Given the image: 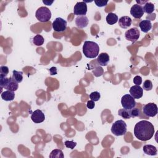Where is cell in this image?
<instances>
[{"label": "cell", "mask_w": 158, "mask_h": 158, "mask_svg": "<svg viewBox=\"0 0 158 158\" xmlns=\"http://www.w3.org/2000/svg\"><path fill=\"white\" fill-rule=\"evenodd\" d=\"M154 134V127L152 123L147 120L138 122L134 127V135L140 141L149 140Z\"/></svg>", "instance_id": "obj_1"}, {"label": "cell", "mask_w": 158, "mask_h": 158, "mask_svg": "<svg viewBox=\"0 0 158 158\" xmlns=\"http://www.w3.org/2000/svg\"><path fill=\"white\" fill-rule=\"evenodd\" d=\"M99 52V45L91 41H85L83 45V52L85 56L87 58H95L96 57Z\"/></svg>", "instance_id": "obj_2"}, {"label": "cell", "mask_w": 158, "mask_h": 158, "mask_svg": "<svg viewBox=\"0 0 158 158\" xmlns=\"http://www.w3.org/2000/svg\"><path fill=\"white\" fill-rule=\"evenodd\" d=\"M127 125L123 120H118L115 121L112 125L111 132L115 136L124 135L127 130Z\"/></svg>", "instance_id": "obj_3"}, {"label": "cell", "mask_w": 158, "mask_h": 158, "mask_svg": "<svg viewBox=\"0 0 158 158\" xmlns=\"http://www.w3.org/2000/svg\"><path fill=\"white\" fill-rule=\"evenodd\" d=\"M35 17L41 22H47L51 18V12L47 7L42 6L36 10Z\"/></svg>", "instance_id": "obj_4"}, {"label": "cell", "mask_w": 158, "mask_h": 158, "mask_svg": "<svg viewBox=\"0 0 158 158\" xmlns=\"http://www.w3.org/2000/svg\"><path fill=\"white\" fill-rule=\"evenodd\" d=\"M121 104L123 109L127 110H130L136 106L135 98L129 94H125L122 97Z\"/></svg>", "instance_id": "obj_5"}, {"label": "cell", "mask_w": 158, "mask_h": 158, "mask_svg": "<svg viewBox=\"0 0 158 158\" xmlns=\"http://www.w3.org/2000/svg\"><path fill=\"white\" fill-rule=\"evenodd\" d=\"M52 26L55 31L62 32L67 28V21L61 17H57L53 21Z\"/></svg>", "instance_id": "obj_6"}, {"label": "cell", "mask_w": 158, "mask_h": 158, "mask_svg": "<svg viewBox=\"0 0 158 158\" xmlns=\"http://www.w3.org/2000/svg\"><path fill=\"white\" fill-rule=\"evenodd\" d=\"M139 30L136 27L131 28L125 33V37L126 40L130 41L132 43H135L139 39Z\"/></svg>", "instance_id": "obj_7"}, {"label": "cell", "mask_w": 158, "mask_h": 158, "mask_svg": "<svg viewBox=\"0 0 158 158\" xmlns=\"http://www.w3.org/2000/svg\"><path fill=\"white\" fill-rule=\"evenodd\" d=\"M157 105L152 102L145 104L143 108V112L144 115L149 117H155L157 114Z\"/></svg>", "instance_id": "obj_8"}, {"label": "cell", "mask_w": 158, "mask_h": 158, "mask_svg": "<svg viewBox=\"0 0 158 158\" xmlns=\"http://www.w3.org/2000/svg\"><path fill=\"white\" fill-rule=\"evenodd\" d=\"M87 12V4L84 1L78 2L74 6L73 14L78 16L85 15Z\"/></svg>", "instance_id": "obj_9"}, {"label": "cell", "mask_w": 158, "mask_h": 158, "mask_svg": "<svg viewBox=\"0 0 158 158\" xmlns=\"http://www.w3.org/2000/svg\"><path fill=\"white\" fill-rule=\"evenodd\" d=\"M130 14L135 19H141L144 14L143 7L140 4H134L131 7Z\"/></svg>", "instance_id": "obj_10"}, {"label": "cell", "mask_w": 158, "mask_h": 158, "mask_svg": "<svg viewBox=\"0 0 158 158\" xmlns=\"http://www.w3.org/2000/svg\"><path fill=\"white\" fill-rule=\"evenodd\" d=\"M31 118L34 123H40L44 120L45 115L44 113L42 112V110L37 109L31 114Z\"/></svg>", "instance_id": "obj_11"}, {"label": "cell", "mask_w": 158, "mask_h": 158, "mask_svg": "<svg viewBox=\"0 0 158 158\" xmlns=\"http://www.w3.org/2000/svg\"><path fill=\"white\" fill-rule=\"evenodd\" d=\"M130 95L135 99H139L143 96V89L139 85L132 86L130 89Z\"/></svg>", "instance_id": "obj_12"}, {"label": "cell", "mask_w": 158, "mask_h": 158, "mask_svg": "<svg viewBox=\"0 0 158 158\" xmlns=\"http://www.w3.org/2000/svg\"><path fill=\"white\" fill-rule=\"evenodd\" d=\"M75 24L79 28H83L88 25L89 20L86 15H79L75 19Z\"/></svg>", "instance_id": "obj_13"}, {"label": "cell", "mask_w": 158, "mask_h": 158, "mask_svg": "<svg viewBox=\"0 0 158 158\" xmlns=\"http://www.w3.org/2000/svg\"><path fill=\"white\" fill-rule=\"evenodd\" d=\"M131 19L128 16H123L118 19V25L122 28H127L131 25Z\"/></svg>", "instance_id": "obj_14"}, {"label": "cell", "mask_w": 158, "mask_h": 158, "mask_svg": "<svg viewBox=\"0 0 158 158\" xmlns=\"http://www.w3.org/2000/svg\"><path fill=\"white\" fill-rule=\"evenodd\" d=\"M109 56L106 52H102L99 54L97 58V62L101 66H106L109 62Z\"/></svg>", "instance_id": "obj_15"}, {"label": "cell", "mask_w": 158, "mask_h": 158, "mask_svg": "<svg viewBox=\"0 0 158 158\" xmlns=\"http://www.w3.org/2000/svg\"><path fill=\"white\" fill-rule=\"evenodd\" d=\"M141 30L144 33H148L152 28V23L149 20H143L139 23Z\"/></svg>", "instance_id": "obj_16"}, {"label": "cell", "mask_w": 158, "mask_h": 158, "mask_svg": "<svg viewBox=\"0 0 158 158\" xmlns=\"http://www.w3.org/2000/svg\"><path fill=\"white\" fill-rule=\"evenodd\" d=\"M143 152L147 155H149V156H156V155H157V149L153 145L146 144L143 146Z\"/></svg>", "instance_id": "obj_17"}, {"label": "cell", "mask_w": 158, "mask_h": 158, "mask_svg": "<svg viewBox=\"0 0 158 158\" xmlns=\"http://www.w3.org/2000/svg\"><path fill=\"white\" fill-rule=\"evenodd\" d=\"M19 88V84L17 82H16L15 80H14L12 77L9 78L8 83H7L6 86H5V89H7V90H10L12 91H16Z\"/></svg>", "instance_id": "obj_18"}, {"label": "cell", "mask_w": 158, "mask_h": 158, "mask_svg": "<svg viewBox=\"0 0 158 158\" xmlns=\"http://www.w3.org/2000/svg\"><path fill=\"white\" fill-rule=\"evenodd\" d=\"M1 98L4 101H10L14 100L15 98V93L14 91L10 90H6L1 93Z\"/></svg>", "instance_id": "obj_19"}, {"label": "cell", "mask_w": 158, "mask_h": 158, "mask_svg": "<svg viewBox=\"0 0 158 158\" xmlns=\"http://www.w3.org/2000/svg\"><path fill=\"white\" fill-rule=\"evenodd\" d=\"M106 22L109 25H114L116 23L118 20V16L112 12L109 13L106 16Z\"/></svg>", "instance_id": "obj_20"}, {"label": "cell", "mask_w": 158, "mask_h": 158, "mask_svg": "<svg viewBox=\"0 0 158 158\" xmlns=\"http://www.w3.org/2000/svg\"><path fill=\"white\" fill-rule=\"evenodd\" d=\"M154 9L155 8H154V4H152L151 2H148V1L144 4V7H143L144 13L145 12V13H146L148 14H152L154 12Z\"/></svg>", "instance_id": "obj_21"}, {"label": "cell", "mask_w": 158, "mask_h": 158, "mask_svg": "<svg viewBox=\"0 0 158 158\" xmlns=\"http://www.w3.org/2000/svg\"><path fill=\"white\" fill-rule=\"evenodd\" d=\"M12 78L18 83L22 82L23 80V72L17 70H13Z\"/></svg>", "instance_id": "obj_22"}, {"label": "cell", "mask_w": 158, "mask_h": 158, "mask_svg": "<svg viewBox=\"0 0 158 158\" xmlns=\"http://www.w3.org/2000/svg\"><path fill=\"white\" fill-rule=\"evenodd\" d=\"M64 156L62 150L59 149H55L52 150L49 154V157L51 158H64Z\"/></svg>", "instance_id": "obj_23"}, {"label": "cell", "mask_w": 158, "mask_h": 158, "mask_svg": "<svg viewBox=\"0 0 158 158\" xmlns=\"http://www.w3.org/2000/svg\"><path fill=\"white\" fill-rule=\"evenodd\" d=\"M44 42V38L40 35H36L33 38V43L36 46H41Z\"/></svg>", "instance_id": "obj_24"}, {"label": "cell", "mask_w": 158, "mask_h": 158, "mask_svg": "<svg viewBox=\"0 0 158 158\" xmlns=\"http://www.w3.org/2000/svg\"><path fill=\"white\" fill-rule=\"evenodd\" d=\"M118 115L125 119H129L131 118L130 110L125 109H120L118 111Z\"/></svg>", "instance_id": "obj_25"}, {"label": "cell", "mask_w": 158, "mask_h": 158, "mask_svg": "<svg viewBox=\"0 0 158 158\" xmlns=\"http://www.w3.org/2000/svg\"><path fill=\"white\" fill-rule=\"evenodd\" d=\"M143 89L146 91H150L152 89V83L149 80H146L143 84Z\"/></svg>", "instance_id": "obj_26"}, {"label": "cell", "mask_w": 158, "mask_h": 158, "mask_svg": "<svg viewBox=\"0 0 158 158\" xmlns=\"http://www.w3.org/2000/svg\"><path fill=\"white\" fill-rule=\"evenodd\" d=\"M100 98H101V94L98 91H94L89 94V98L91 99V100L93 101L94 102L99 101Z\"/></svg>", "instance_id": "obj_27"}, {"label": "cell", "mask_w": 158, "mask_h": 158, "mask_svg": "<svg viewBox=\"0 0 158 158\" xmlns=\"http://www.w3.org/2000/svg\"><path fill=\"white\" fill-rule=\"evenodd\" d=\"M8 81H9V78L0 75V86H1V88H5L7 83H8Z\"/></svg>", "instance_id": "obj_28"}, {"label": "cell", "mask_w": 158, "mask_h": 158, "mask_svg": "<svg viewBox=\"0 0 158 158\" xmlns=\"http://www.w3.org/2000/svg\"><path fill=\"white\" fill-rule=\"evenodd\" d=\"M9 73V68L7 66L2 65L0 67V75L6 77Z\"/></svg>", "instance_id": "obj_29"}, {"label": "cell", "mask_w": 158, "mask_h": 158, "mask_svg": "<svg viewBox=\"0 0 158 158\" xmlns=\"http://www.w3.org/2000/svg\"><path fill=\"white\" fill-rule=\"evenodd\" d=\"M130 115H131V117H138L139 116V114H140V110L138 108H133L131 109L130 110Z\"/></svg>", "instance_id": "obj_30"}, {"label": "cell", "mask_w": 158, "mask_h": 158, "mask_svg": "<svg viewBox=\"0 0 158 158\" xmlns=\"http://www.w3.org/2000/svg\"><path fill=\"white\" fill-rule=\"evenodd\" d=\"M64 144L66 148L73 149L76 146L77 143L74 142L73 141H65Z\"/></svg>", "instance_id": "obj_31"}, {"label": "cell", "mask_w": 158, "mask_h": 158, "mask_svg": "<svg viewBox=\"0 0 158 158\" xmlns=\"http://www.w3.org/2000/svg\"><path fill=\"white\" fill-rule=\"evenodd\" d=\"M93 71H97V72H93L96 77H99V76L102 75L103 73V70H102V67H96L95 69H94Z\"/></svg>", "instance_id": "obj_32"}, {"label": "cell", "mask_w": 158, "mask_h": 158, "mask_svg": "<svg viewBox=\"0 0 158 158\" xmlns=\"http://www.w3.org/2000/svg\"><path fill=\"white\" fill-rule=\"evenodd\" d=\"M107 2H108L107 1H100V0L94 1V3L96 4V5L99 7L106 6L107 4Z\"/></svg>", "instance_id": "obj_33"}, {"label": "cell", "mask_w": 158, "mask_h": 158, "mask_svg": "<svg viewBox=\"0 0 158 158\" xmlns=\"http://www.w3.org/2000/svg\"><path fill=\"white\" fill-rule=\"evenodd\" d=\"M133 83L136 85H140L142 83V78L139 75L135 76L133 78Z\"/></svg>", "instance_id": "obj_34"}, {"label": "cell", "mask_w": 158, "mask_h": 158, "mask_svg": "<svg viewBox=\"0 0 158 158\" xmlns=\"http://www.w3.org/2000/svg\"><path fill=\"white\" fill-rule=\"evenodd\" d=\"M95 106V103L93 101L90 100V101H88L87 103H86V107L89 109H93Z\"/></svg>", "instance_id": "obj_35"}, {"label": "cell", "mask_w": 158, "mask_h": 158, "mask_svg": "<svg viewBox=\"0 0 158 158\" xmlns=\"http://www.w3.org/2000/svg\"><path fill=\"white\" fill-rule=\"evenodd\" d=\"M49 72L50 74L51 75H56L57 72V68L56 67H52L49 70Z\"/></svg>", "instance_id": "obj_36"}, {"label": "cell", "mask_w": 158, "mask_h": 158, "mask_svg": "<svg viewBox=\"0 0 158 158\" xmlns=\"http://www.w3.org/2000/svg\"><path fill=\"white\" fill-rule=\"evenodd\" d=\"M43 2L44 3V4H46L48 6H50L52 2L53 1H51V2H49V1H43Z\"/></svg>", "instance_id": "obj_37"}]
</instances>
